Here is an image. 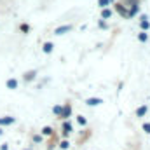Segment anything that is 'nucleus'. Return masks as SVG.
Listing matches in <instances>:
<instances>
[{
	"label": "nucleus",
	"instance_id": "1",
	"mask_svg": "<svg viewBox=\"0 0 150 150\" xmlns=\"http://www.w3.org/2000/svg\"><path fill=\"white\" fill-rule=\"evenodd\" d=\"M100 103H103V100H100V98H87V105H91V107H96Z\"/></svg>",
	"mask_w": 150,
	"mask_h": 150
},
{
	"label": "nucleus",
	"instance_id": "2",
	"mask_svg": "<svg viewBox=\"0 0 150 150\" xmlns=\"http://www.w3.org/2000/svg\"><path fill=\"white\" fill-rule=\"evenodd\" d=\"M70 30H72V25L61 26V28H58V30H56V35H61V33H65V32H70Z\"/></svg>",
	"mask_w": 150,
	"mask_h": 150
},
{
	"label": "nucleus",
	"instance_id": "3",
	"mask_svg": "<svg viewBox=\"0 0 150 150\" xmlns=\"http://www.w3.org/2000/svg\"><path fill=\"white\" fill-rule=\"evenodd\" d=\"M59 113H61V117H70V113H72V108L67 105L65 108H61V112H59Z\"/></svg>",
	"mask_w": 150,
	"mask_h": 150
},
{
	"label": "nucleus",
	"instance_id": "4",
	"mask_svg": "<svg viewBox=\"0 0 150 150\" xmlns=\"http://www.w3.org/2000/svg\"><path fill=\"white\" fill-rule=\"evenodd\" d=\"M7 87H9V89H16V87H18V80H16V79L7 80Z\"/></svg>",
	"mask_w": 150,
	"mask_h": 150
},
{
	"label": "nucleus",
	"instance_id": "5",
	"mask_svg": "<svg viewBox=\"0 0 150 150\" xmlns=\"http://www.w3.org/2000/svg\"><path fill=\"white\" fill-rule=\"evenodd\" d=\"M145 113H147V105H143V107H140V108L136 110V115H138V117H143Z\"/></svg>",
	"mask_w": 150,
	"mask_h": 150
},
{
	"label": "nucleus",
	"instance_id": "6",
	"mask_svg": "<svg viewBox=\"0 0 150 150\" xmlns=\"http://www.w3.org/2000/svg\"><path fill=\"white\" fill-rule=\"evenodd\" d=\"M115 9H117V11H119V12H120L122 16H127V11H126V9L122 7V4H117V5H115Z\"/></svg>",
	"mask_w": 150,
	"mask_h": 150
},
{
	"label": "nucleus",
	"instance_id": "7",
	"mask_svg": "<svg viewBox=\"0 0 150 150\" xmlns=\"http://www.w3.org/2000/svg\"><path fill=\"white\" fill-rule=\"evenodd\" d=\"M63 131H65V134H68V133H72V126H70L68 122H65V124H63Z\"/></svg>",
	"mask_w": 150,
	"mask_h": 150
},
{
	"label": "nucleus",
	"instance_id": "8",
	"mask_svg": "<svg viewBox=\"0 0 150 150\" xmlns=\"http://www.w3.org/2000/svg\"><path fill=\"white\" fill-rule=\"evenodd\" d=\"M14 119L12 117H5V119H0V124H12Z\"/></svg>",
	"mask_w": 150,
	"mask_h": 150
},
{
	"label": "nucleus",
	"instance_id": "9",
	"mask_svg": "<svg viewBox=\"0 0 150 150\" xmlns=\"http://www.w3.org/2000/svg\"><path fill=\"white\" fill-rule=\"evenodd\" d=\"M51 51H52V44H51V42L44 44V52H51Z\"/></svg>",
	"mask_w": 150,
	"mask_h": 150
},
{
	"label": "nucleus",
	"instance_id": "10",
	"mask_svg": "<svg viewBox=\"0 0 150 150\" xmlns=\"http://www.w3.org/2000/svg\"><path fill=\"white\" fill-rule=\"evenodd\" d=\"M140 25H142V28H149L150 26V23L147 21V18H142V23H140Z\"/></svg>",
	"mask_w": 150,
	"mask_h": 150
},
{
	"label": "nucleus",
	"instance_id": "11",
	"mask_svg": "<svg viewBox=\"0 0 150 150\" xmlns=\"http://www.w3.org/2000/svg\"><path fill=\"white\" fill-rule=\"evenodd\" d=\"M112 0H98V4H100V7H105L107 4H110Z\"/></svg>",
	"mask_w": 150,
	"mask_h": 150
},
{
	"label": "nucleus",
	"instance_id": "12",
	"mask_svg": "<svg viewBox=\"0 0 150 150\" xmlns=\"http://www.w3.org/2000/svg\"><path fill=\"white\" fill-rule=\"evenodd\" d=\"M51 133H52L51 127H44V129H42V134H51Z\"/></svg>",
	"mask_w": 150,
	"mask_h": 150
},
{
	"label": "nucleus",
	"instance_id": "13",
	"mask_svg": "<svg viewBox=\"0 0 150 150\" xmlns=\"http://www.w3.org/2000/svg\"><path fill=\"white\" fill-rule=\"evenodd\" d=\"M140 40H142V42H147V38H149V35H147V33H140Z\"/></svg>",
	"mask_w": 150,
	"mask_h": 150
},
{
	"label": "nucleus",
	"instance_id": "14",
	"mask_svg": "<svg viewBox=\"0 0 150 150\" xmlns=\"http://www.w3.org/2000/svg\"><path fill=\"white\" fill-rule=\"evenodd\" d=\"M77 120H79V124H82V126L86 124V119H84L82 115H79V117H77Z\"/></svg>",
	"mask_w": 150,
	"mask_h": 150
},
{
	"label": "nucleus",
	"instance_id": "15",
	"mask_svg": "<svg viewBox=\"0 0 150 150\" xmlns=\"http://www.w3.org/2000/svg\"><path fill=\"white\" fill-rule=\"evenodd\" d=\"M110 14H112V12H110L108 9H105V11H103V18H110Z\"/></svg>",
	"mask_w": 150,
	"mask_h": 150
},
{
	"label": "nucleus",
	"instance_id": "16",
	"mask_svg": "<svg viewBox=\"0 0 150 150\" xmlns=\"http://www.w3.org/2000/svg\"><path fill=\"white\" fill-rule=\"evenodd\" d=\"M143 131H145V133H149V134H150V124H143Z\"/></svg>",
	"mask_w": 150,
	"mask_h": 150
},
{
	"label": "nucleus",
	"instance_id": "17",
	"mask_svg": "<svg viewBox=\"0 0 150 150\" xmlns=\"http://www.w3.org/2000/svg\"><path fill=\"white\" fill-rule=\"evenodd\" d=\"M61 112V107H59V105H58V107H54V113H59Z\"/></svg>",
	"mask_w": 150,
	"mask_h": 150
},
{
	"label": "nucleus",
	"instance_id": "18",
	"mask_svg": "<svg viewBox=\"0 0 150 150\" xmlns=\"http://www.w3.org/2000/svg\"><path fill=\"white\" fill-rule=\"evenodd\" d=\"M61 149H68V142H63L61 143Z\"/></svg>",
	"mask_w": 150,
	"mask_h": 150
}]
</instances>
